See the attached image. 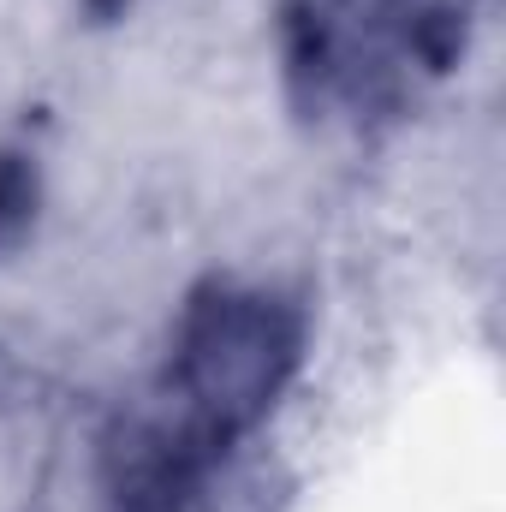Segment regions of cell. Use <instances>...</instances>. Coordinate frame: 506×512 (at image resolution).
I'll return each mask as SVG.
<instances>
[{"mask_svg":"<svg viewBox=\"0 0 506 512\" xmlns=\"http://www.w3.org/2000/svg\"><path fill=\"white\" fill-rule=\"evenodd\" d=\"M36 209V173L18 155H0V239H12Z\"/></svg>","mask_w":506,"mask_h":512,"instance_id":"obj_3","label":"cell"},{"mask_svg":"<svg viewBox=\"0 0 506 512\" xmlns=\"http://www.w3.org/2000/svg\"><path fill=\"white\" fill-rule=\"evenodd\" d=\"M274 30L292 108L364 126L465 54L471 0H280Z\"/></svg>","mask_w":506,"mask_h":512,"instance_id":"obj_1","label":"cell"},{"mask_svg":"<svg viewBox=\"0 0 506 512\" xmlns=\"http://www.w3.org/2000/svg\"><path fill=\"white\" fill-rule=\"evenodd\" d=\"M304 364V310L268 286L209 280L185 298L161 370V399L221 441H245Z\"/></svg>","mask_w":506,"mask_h":512,"instance_id":"obj_2","label":"cell"}]
</instances>
